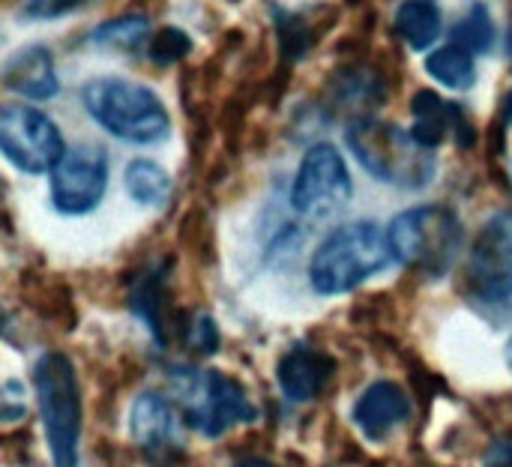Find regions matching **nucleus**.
Wrapping results in <instances>:
<instances>
[{"mask_svg": "<svg viewBox=\"0 0 512 467\" xmlns=\"http://www.w3.org/2000/svg\"><path fill=\"white\" fill-rule=\"evenodd\" d=\"M468 282L483 300H504L512 294V210L489 219L474 240Z\"/></svg>", "mask_w": 512, "mask_h": 467, "instance_id": "9d476101", "label": "nucleus"}, {"mask_svg": "<svg viewBox=\"0 0 512 467\" xmlns=\"http://www.w3.org/2000/svg\"><path fill=\"white\" fill-rule=\"evenodd\" d=\"M453 45L471 51V54H486L495 45V21L486 3H471V9L453 24Z\"/></svg>", "mask_w": 512, "mask_h": 467, "instance_id": "4be33fe9", "label": "nucleus"}, {"mask_svg": "<svg viewBox=\"0 0 512 467\" xmlns=\"http://www.w3.org/2000/svg\"><path fill=\"white\" fill-rule=\"evenodd\" d=\"M507 51H510V57H512V27H510V33H507Z\"/></svg>", "mask_w": 512, "mask_h": 467, "instance_id": "c756f323", "label": "nucleus"}, {"mask_svg": "<svg viewBox=\"0 0 512 467\" xmlns=\"http://www.w3.org/2000/svg\"><path fill=\"white\" fill-rule=\"evenodd\" d=\"M129 426H132L135 441L150 447V450H159V447L171 444V435H174L171 408L159 393L138 396V402L132 408V417H129Z\"/></svg>", "mask_w": 512, "mask_h": 467, "instance_id": "dca6fc26", "label": "nucleus"}, {"mask_svg": "<svg viewBox=\"0 0 512 467\" xmlns=\"http://www.w3.org/2000/svg\"><path fill=\"white\" fill-rule=\"evenodd\" d=\"M498 123H501L504 129H507V126H510V123H512V90H510V93H507L504 105H501V117H498Z\"/></svg>", "mask_w": 512, "mask_h": 467, "instance_id": "cd10ccee", "label": "nucleus"}, {"mask_svg": "<svg viewBox=\"0 0 512 467\" xmlns=\"http://www.w3.org/2000/svg\"><path fill=\"white\" fill-rule=\"evenodd\" d=\"M177 390L186 405V420L207 438H219L231 426L255 420L243 387L222 372H177Z\"/></svg>", "mask_w": 512, "mask_h": 467, "instance_id": "423d86ee", "label": "nucleus"}, {"mask_svg": "<svg viewBox=\"0 0 512 467\" xmlns=\"http://www.w3.org/2000/svg\"><path fill=\"white\" fill-rule=\"evenodd\" d=\"M393 24L411 48L423 51L441 36V6L438 0H402Z\"/></svg>", "mask_w": 512, "mask_h": 467, "instance_id": "f3484780", "label": "nucleus"}, {"mask_svg": "<svg viewBox=\"0 0 512 467\" xmlns=\"http://www.w3.org/2000/svg\"><path fill=\"white\" fill-rule=\"evenodd\" d=\"M81 102L105 132L129 144H156L171 129L162 99L129 78H93L84 84Z\"/></svg>", "mask_w": 512, "mask_h": 467, "instance_id": "f03ea898", "label": "nucleus"}, {"mask_svg": "<svg viewBox=\"0 0 512 467\" xmlns=\"http://www.w3.org/2000/svg\"><path fill=\"white\" fill-rule=\"evenodd\" d=\"M0 150L24 174L54 171L63 159V135L39 108L9 102L0 108Z\"/></svg>", "mask_w": 512, "mask_h": 467, "instance_id": "0eeeda50", "label": "nucleus"}, {"mask_svg": "<svg viewBox=\"0 0 512 467\" xmlns=\"http://www.w3.org/2000/svg\"><path fill=\"white\" fill-rule=\"evenodd\" d=\"M327 93L333 99V108L366 111L387 99V84L378 69H372L366 63H351L330 75Z\"/></svg>", "mask_w": 512, "mask_h": 467, "instance_id": "2eb2a0df", "label": "nucleus"}, {"mask_svg": "<svg viewBox=\"0 0 512 467\" xmlns=\"http://www.w3.org/2000/svg\"><path fill=\"white\" fill-rule=\"evenodd\" d=\"M237 467H273L270 462H261V459H246V462H240Z\"/></svg>", "mask_w": 512, "mask_h": 467, "instance_id": "c85d7f7f", "label": "nucleus"}, {"mask_svg": "<svg viewBox=\"0 0 512 467\" xmlns=\"http://www.w3.org/2000/svg\"><path fill=\"white\" fill-rule=\"evenodd\" d=\"M36 402L45 426V441L54 467H78V438H81V396L75 369L63 354L39 357L33 369Z\"/></svg>", "mask_w": 512, "mask_h": 467, "instance_id": "20e7f679", "label": "nucleus"}, {"mask_svg": "<svg viewBox=\"0 0 512 467\" xmlns=\"http://www.w3.org/2000/svg\"><path fill=\"white\" fill-rule=\"evenodd\" d=\"M507 363H510V369H512V339H510V345H507Z\"/></svg>", "mask_w": 512, "mask_h": 467, "instance_id": "7c9ffc66", "label": "nucleus"}, {"mask_svg": "<svg viewBox=\"0 0 512 467\" xmlns=\"http://www.w3.org/2000/svg\"><path fill=\"white\" fill-rule=\"evenodd\" d=\"M150 33V21L144 15H120L111 18L105 24H99L90 33L93 45H105V48H117V51H141Z\"/></svg>", "mask_w": 512, "mask_h": 467, "instance_id": "412c9836", "label": "nucleus"}, {"mask_svg": "<svg viewBox=\"0 0 512 467\" xmlns=\"http://www.w3.org/2000/svg\"><path fill=\"white\" fill-rule=\"evenodd\" d=\"M390 249L399 264L420 267L432 276H441L462 243V225L453 210L429 204V207H414L399 213L390 228Z\"/></svg>", "mask_w": 512, "mask_h": 467, "instance_id": "39448f33", "label": "nucleus"}, {"mask_svg": "<svg viewBox=\"0 0 512 467\" xmlns=\"http://www.w3.org/2000/svg\"><path fill=\"white\" fill-rule=\"evenodd\" d=\"M192 51V39L180 27H159L147 42V57L156 66H174Z\"/></svg>", "mask_w": 512, "mask_h": 467, "instance_id": "b1692460", "label": "nucleus"}, {"mask_svg": "<svg viewBox=\"0 0 512 467\" xmlns=\"http://www.w3.org/2000/svg\"><path fill=\"white\" fill-rule=\"evenodd\" d=\"M126 192L144 207H165L171 198V177L153 159H132L123 174Z\"/></svg>", "mask_w": 512, "mask_h": 467, "instance_id": "6ab92c4d", "label": "nucleus"}, {"mask_svg": "<svg viewBox=\"0 0 512 467\" xmlns=\"http://www.w3.org/2000/svg\"><path fill=\"white\" fill-rule=\"evenodd\" d=\"M426 72L441 81L444 87L450 90H468L474 87L477 81V66H474V54L459 48V45H444V48H435L429 57H426Z\"/></svg>", "mask_w": 512, "mask_h": 467, "instance_id": "aec40b11", "label": "nucleus"}, {"mask_svg": "<svg viewBox=\"0 0 512 467\" xmlns=\"http://www.w3.org/2000/svg\"><path fill=\"white\" fill-rule=\"evenodd\" d=\"M393 258L390 237L381 225L360 219L336 228L312 255L309 282L318 294H345L381 273Z\"/></svg>", "mask_w": 512, "mask_h": 467, "instance_id": "f257e3e1", "label": "nucleus"}, {"mask_svg": "<svg viewBox=\"0 0 512 467\" xmlns=\"http://www.w3.org/2000/svg\"><path fill=\"white\" fill-rule=\"evenodd\" d=\"M483 467H512V444H507V441H498V444L489 450V456H486Z\"/></svg>", "mask_w": 512, "mask_h": 467, "instance_id": "bb28decb", "label": "nucleus"}, {"mask_svg": "<svg viewBox=\"0 0 512 467\" xmlns=\"http://www.w3.org/2000/svg\"><path fill=\"white\" fill-rule=\"evenodd\" d=\"M351 198V174L333 144H312L300 162L291 204L303 216H330Z\"/></svg>", "mask_w": 512, "mask_h": 467, "instance_id": "6e6552de", "label": "nucleus"}, {"mask_svg": "<svg viewBox=\"0 0 512 467\" xmlns=\"http://www.w3.org/2000/svg\"><path fill=\"white\" fill-rule=\"evenodd\" d=\"M108 186V156L99 144H78L51 171V204L66 216L99 207Z\"/></svg>", "mask_w": 512, "mask_h": 467, "instance_id": "1a4fd4ad", "label": "nucleus"}, {"mask_svg": "<svg viewBox=\"0 0 512 467\" xmlns=\"http://www.w3.org/2000/svg\"><path fill=\"white\" fill-rule=\"evenodd\" d=\"M348 147L360 159V165L381 183L399 189H423L435 177L432 150L420 147L411 132L396 123H384L375 117H357L348 126Z\"/></svg>", "mask_w": 512, "mask_h": 467, "instance_id": "7ed1b4c3", "label": "nucleus"}, {"mask_svg": "<svg viewBox=\"0 0 512 467\" xmlns=\"http://www.w3.org/2000/svg\"><path fill=\"white\" fill-rule=\"evenodd\" d=\"M333 369L336 363L327 354L312 351V348H294L279 360L276 378H279L282 393L291 402H309L327 387Z\"/></svg>", "mask_w": 512, "mask_h": 467, "instance_id": "4468645a", "label": "nucleus"}, {"mask_svg": "<svg viewBox=\"0 0 512 467\" xmlns=\"http://www.w3.org/2000/svg\"><path fill=\"white\" fill-rule=\"evenodd\" d=\"M411 414L408 393L393 381H375L354 405V423L372 441L384 438L393 426L405 423Z\"/></svg>", "mask_w": 512, "mask_h": 467, "instance_id": "ddd939ff", "label": "nucleus"}, {"mask_svg": "<svg viewBox=\"0 0 512 467\" xmlns=\"http://www.w3.org/2000/svg\"><path fill=\"white\" fill-rule=\"evenodd\" d=\"M189 333H192V336H189V342H192L198 351L210 354V351H216V348H219V330H216V324H213L207 315H198V318H195V327H192Z\"/></svg>", "mask_w": 512, "mask_h": 467, "instance_id": "a878e982", "label": "nucleus"}, {"mask_svg": "<svg viewBox=\"0 0 512 467\" xmlns=\"http://www.w3.org/2000/svg\"><path fill=\"white\" fill-rule=\"evenodd\" d=\"M411 114H414L411 135L426 150H435L450 132H456V141H462L465 147L474 141V129H471L465 111L459 105H450L447 99H441L435 90H420L411 99Z\"/></svg>", "mask_w": 512, "mask_h": 467, "instance_id": "9b49d317", "label": "nucleus"}, {"mask_svg": "<svg viewBox=\"0 0 512 467\" xmlns=\"http://www.w3.org/2000/svg\"><path fill=\"white\" fill-rule=\"evenodd\" d=\"M132 306L144 318V324L153 330L156 342H165V336H162V273L159 270L147 273L138 282V288L132 294Z\"/></svg>", "mask_w": 512, "mask_h": 467, "instance_id": "5701e85b", "label": "nucleus"}, {"mask_svg": "<svg viewBox=\"0 0 512 467\" xmlns=\"http://www.w3.org/2000/svg\"><path fill=\"white\" fill-rule=\"evenodd\" d=\"M3 84L6 90L24 96V99H51L60 90L54 57L45 45H27L18 48L3 63Z\"/></svg>", "mask_w": 512, "mask_h": 467, "instance_id": "f8f14e48", "label": "nucleus"}, {"mask_svg": "<svg viewBox=\"0 0 512 467\" xmlns=\"http://www.w3.org/2000/svg\"><path fill=\"white\" fill-rule=\"evenodd\" d=\"M273 18H276V39H279V57L282 63L294 66L300 57H306L318 36L324 33L321 27L324 24H315L309 15H300V12H285V9H273Z\"/></svg>", "mask_w": 512, "mask_h": 467, "instance_id": "a211bd4d", "label": "nucleus"}, {"mask_svg": "<svg viewBox=\"0 0 512 467\" xmlns=\"http://www.w3.org/2000/svg\"><path fill=\"white\" fill-rule=\"evenodd\" d=\"M84 3L87 0H24V15L27 18H60Z\"/></svg>", "mask_w": 512, "mask_h": 467, "instance_id": "393cba45", "label": "nucleus"}]
</instances>
